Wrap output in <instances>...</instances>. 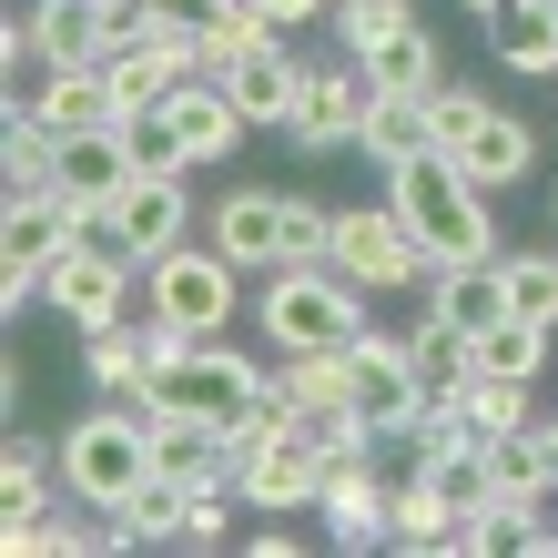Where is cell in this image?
I'll return each mask as SVG.
<instances>
[{
  "label": "cell",
  "mask_w": 558,
  "mask_h": 558,
  "mask_svg": "<svg viewBox=\"0 0 558 558\" xmlns=\"http://www.w3.org/2000/svg\"><path fill=\"white\" fill-rule=\"evenodd\" d=\"M386 204L407 214V234L426 244V265H477V254H498V223H487V183H477L457 153L386 162Z\"/></svg>",
  "instance_id": "cell-1"
},
{
  "label": "cell",
  "mask_w": 558,
  "mask_h": 558,
  "mask_svg": "<svg viewBox=\"0 0 558 558\" xmlns=\"http://www.w3.org/2000/svg\"><path fill=\"white\" fill-rule=\"evenodd\" d=\"M143 487H153V407L143 397H102L92 416L61 426V498L122 518Z\"/></svg>",
  "instance_id": "cell-2"
},
{
  "label": "cell",
  "mask_w": 558,
  "mask_h": 558,
  "mask_svg": "<svg viewBox=\"0 0 558 558\" xmlns=\"http://www.w3.org/2000/svg\"><path fill=\"white\" fill-rule=\"evenodd\" d=\"M265 336L284 355H345L355 336H366V284H345L336 265H284L265 275Z\"/></svg>",
  "instance_id": "cell-3"
},
{
  "label": "cell",
  "mask_w": 558,
  "mask_h": 558,
  "mask_svg": "<svg viewBox=\"0 0 558 558\" xmlns=\"http://www.w3.org/2000/svg\"><path fill=\"white\" fill-rule=\"evenodd\" d=\"M265 366L254 355H234V345H183V355H153V376H143V407L153 416H204V426H234L254 397H265Z\"/></svg>",
  "instance_id": "cell-4"
},
{
  "label": "cell",
  "mask_w": 558,
  "mask_h": 558,
  "mask_svg": "<svg viewBox=\"0 0 558 558\" xmlns=\"http://www.w3.org/2000/svg\"><path fill=\"white\" fill-rule=\"evenodd\" d=\"M234 284H244V265L234 254H193V244H173L162 265H143V305H153V325L162 336H183V345H214L223 325H234Z\"/></svg>",
  "instance_id": "cell-5"
},
{
  "label": "cell",
  "mask_w": 558,
  "mask_h": 558,
  "mask_svg": "<svg viewBox=\"0 0 558 558\" xmlns=\"http://www.w3.org/2000/svg\"><path fill=\"white\" fill-rule=\"evenodd\" d=\"M92 234V204H72V193L61 183H41V193H11V214H0V305H31V294H41V275L61 265V254H72Z\"/></svg>",
  "instance_id": "cell-6"
},
{
  "label": "cell",
  "mask_w": 558,
  "mask_h": 558,
  "mask_svg": "<svg viewBox=\"0 0 558 558\" xmlns=\"http://www.w3.org/2000/svg\"><path fill=\"white\" fill-rule=\"evenodd\" d=\"M345 51L376 72V92H437V41H426V21H416V0H345Z\"/></svg>",
  "instance_id": "cell-7"
},
{
  "label": "cell",
  "mask_w": 558,
  "mask_h": 558,
  "mask_svg": "<svg viewBox=\"0 0 558 558\" xmlns=\"http://www.w3.org/2000/svg\"><path fill=\"white\" fill-rule=\"evenodd\" d=\"M325 265H336L345 284H366V294H397V284H426V275H437V265H426V244L407 234L397 204H355V214H336Z\"/></svg>",
  "instance_id": "cell-8"
},
{
  "label": "cell",
  "mask_w": 558,
  "mask_h": 558,
  "mask_svg": "<svg viewBox=\"0 0 558 558\" xmlns=\"http://www.w3.org/2000/svg\"><path fill=\"white\" fill-rule=\"evenodd\" d=\"M92 234H102L112 254H133V265H162V254L193 234V193H183V173H133L102 214H92Z\"/></svg>",
  "instance_id": "cell-9"
},
{
  "label": "cell",
  "mask_w": 558,
  "mask_h": 558,
  "mask_svg": "<svg viewBox=\"0 0 558 558\" xmlns=\"http://www.w3.org/2000/svg\"><path fill=\"white\" fill-rule=\"evenodd\" d=\"M133 254H112L102 234H82L61 265L41 275V305L61 315V325H82V336H102V325H122V305H133Z\"/></svg>",
  "instance_id": "cell-10"
},
{
  "label": "cell",
  "mask_w": 558,
  "mask_h": 558,
  "mask_svg": "<svg viewBox=\"0 0 558 558\" xmlns=\"http://www.w3.org/2000/svg\"><path fill=\"white\" fill-rule=\"evenodd\" d=\"M366 112H376V72L345 51V61H325V72H305L284 143L294 153H345V143H366Z\"/></svg>",
  "instance_id": "cell-11"
},
{
  "label": "cell",
  "mask_w": 558,
  "mask_h": 558,
  "mask_svg": "<svg viewBox=\"0 0 558 558\" xmlns=\"http://www.w3.org/2000/svg\"><path fill=\"white\" fill-rule=\"evenodd\" d=\"M234 487H244V508L294 518V508H315V498H325V447L284 416L265 447H244V457H234Z\"/></svg>",
  "instance_id": "cell-12"
},
{
  "label": "cell",
  "mask_w": 558,
  "mask_h": 558,
  "mask_svg": "<svg viewBox=\"0 0 558 558\" xmlns=\"http://www.w3.org/2000/svg\"><path fill=\"white\" fill-rule=\"evenodd\" d=\"M345 376H355V416H366L376 437H386V426H416L426 407H437V397L416 386V355H407V336H376V325L345 345Z\"/></svg>",
  "instance_id": "cell-13"
},
{
  "label": "cell",
  "mask_w": 558,
  "mask_h": 558,
  "mask_svg": "<svg viewBox=\"0 0 558 558\" xmlns=\"http://www.w3.org/2000/svg\"><path fill=\"white\" fill-rule=\"evenodd\" d=\"M284 234H294V193H223L204 244L234 254L244 275H284Z\"/></svg>",
  "instance_id": "cell-14"
},
{
  "label": "cell",
  "mask_w": 558,
  "mask_h": 558,
  "mask_svg": "<svg viewBox=\"0 0 558 558\" xmlns=\"http://www.w3.org/2000/svg\"><path fill=\"white\" fill-rule=\"evenodd\" d=\"M214 82L234 92V112L254 122V133H284V122H294V92H305V61L284 51V31H265V41H254V51H234Z\"/></svg>",
  "instance_id": "cell-15"
},
{
  "label": "cell",
  "mask_w": 558,
  "mask_h": 558,
  "mask_svg": "<svg viewBox=\"0 0 558 558\" xmlns=\"http://www.w3.org/2000/svg\"><path fill=\"white\" fill-rule=\"evenodd\" d=\"M143 162H133V133H122V112L112 122H82V133H61V162H51V183L72 193V204H92L102 214L122 183H133Z\"/></svg>",
  "instance_id": "cell-16"
},
{
  "label": "cell",
  "mask_w": 558,
  "mask_h": 558,
  "mask_svg": "<svg viewBox=\"0 0 558 558\" xmlns=\"http://www.w3.org/2000/svg\"><path fill=\"white\" fill-rule=\"evenodd\" d=\"M162 112H173V133H183V162H193V173H204V162H223V153H234V143L254 133V122L234 112V92H223L214 72H204V82H183Z\"/></svg>",
  "instance_id": "cell-17"
},
{
  "label": "cell",
  "mask_w": 558,
  "mask_h": 558,
  "mask_svg": "<svg viewBox=\"0 0 558 558\" xmlns=\"http://www.w3.org/2000/svg\"><path fill=\"white\" fill-rule=\"evenodd\" d=\"M457 162H468L487 193H508V183H529V173H538V133H529L518 112H498V102H487V112L468 122V143H457Z\"/></svg>",
  "instance_id": "cell-18"
},
{
  "label": "cell",
  "mask_w": 558,
  "mask_h": 558,
  "mask_svg": "<svg viewBox=\"0 0 558 558\" xmlns=\"http://www.w3.org/2000/svg\"><path fill=\"white\" fill-rule=\"evenodd\" d=\"M426 315L487 336V325L508 315V265H498V254H477V265H437V275H426Z\"/></svg>",
  "instance_id": "cell-19"
},
{
  "label": "cell",
  "mask_w": 558,
  "mask_h": 558,
  "mask_svg": "<svg viewBox=\"0 0 558 558\" xmlns=\"http://www.w3.org/2000/svg\"><path fill=\"white\" fill-rule=\"evenodd\" d=\"M41 72H72V61H102V0H31L21 11Z\"/></svg>",
  "instance_id": "cell-20"
},
{
  "label": "cell",
  "mask_w": 558,
  "mask_h": 558,
  "mask_svg": "<svg viewBox=\"0 0 558 558\" xmlns=\"http://www.w3.org/2000/svg\"><path fill=\"white\" fill-rule=\"evenodd\" d=\"M153 477L223 487V477H234V457H223V426H204V416H153Z\"/></svg>",
  "instance_id": "cell-21"
},
{
  "label": "cell",
  "mask_w": 558,
  "mask_h": 558,
  "mask_svg": "<svg viewBox=\"0 0 558 558\" xmlns=\"http://www.w3.org/2000/svg\"><path fill=\"white\" fill-rule=\"evenodd\" d=\"M21 112H41L51 133H82V122H112V82H102V61H72V72H41V82H31Z\"/></svg>",
  "instance_id": "cell-22"
},
{
  "label": "cell",
  "mask_w": 558,
  "mask_h": 558,
  "mask_svg": "<svg viewBox=\"0 0 558 558\" xmlns=\"http://www.w3.org/2000/svg\"><path fill=\"white\" fill-rule=\"evenodd\" d=\"M407 355H416V386H426V397H457V386H468L477 376V336H468V325H447V315H426V325H407Z\"/></svg>",
  "instance_id": "cell-23"
},
{
  "label": "cell",
  "mask_w": 558,
  "mask_h": 558,
  "mask_svg": "<svg viewBox=\"0 0 558 558\" xmlns=\"http://www.w3.org/2000/svg\"><path fill=\"white\" fill-rule=\"evenodd\" d=\"M366 153H376V173H386V162L437 153V112H426V92H376V112H366Z\"/></svg>",
  "instance_id": "cell-24"
},
{
  "label": "cell",
  "mask_w": 558,
  "mask_h": 558,
  "mask_svg": "<svg viewBox=\"0 0 558 558\" xmlns=\"http://www.w3.org/2000/svg\"><path fill=\"white\" fill-rule=\"evenodd\" d=\"M487 51L508 72H558V0H518V11L487 21Z\"/></svg>",
  "instance_id": "cell-25"
},
{
  "label": "cell",
  "mask_w": 558,
  "mask_h": 558,
  "mask_svg": "<svg viewBox=\"0 0 558 558\" xmlns=\"http://www.w3.org/2000/svg\"><path fill=\"white\" fill-rule=\"evenodd\" d=\"M447 426H468V437H508V426H538L529 416V386H508V376H468L447 397Z\"/></svg>",
  "instance_id": "cell-26"
},
{
  "label": "cell",
  "mask_w": 558,
  "mask_h": 558,
  "mask_svg": "<svg viewBox=\"0 0 558 558\" xmlns=\"http://www.w3.org/2000/svg\"><path fill=\"white\" fill-rule=\"evenodd\" d=\"M548 366V325H529V315H498L477 336V376H508V386H529Z\"/></svg>",
  "instance_id": "cell-27"
},
{
  "label": "cell",
  "mask_w": 558,
  "mask_h": 558,
  "mask_svg": "<svg viewBox=\"0 0 558 558\" xmlns=\"http://www.w3.org/2000/svg\"><path fill=\"white\" fill-rule=\"evenodd\" d=\"M193 498H204V487H183V477H153L133 508H122V538L133 548H162V538H183V518H193Z\"/></svg>",
  "instance_id": "cell-28"
},
{
  "label": "cell",
  "mask_w": 558,
  "mask_h": 558,
  "mask_svg": "<svg viewBox=\"0 0 558 558\" xmlns=\"http://www.w3.org/2000/svg\"><path fill=\"white\" fill-rule=\"evenodd\" d=\"M143 376H153V336L102 325V336H92V386H102V397H143Z\"/></svg>",
  "instance_id": "cell-29"
},
{
  "label": "cell",
  "mask_w": 558,
  "mask_h": 558,
  "mask_svg": "<svg viewBox=\"0 0 558 558\" xmlns=\"http://www.w3.org/2000/svg\"><path fill=\"white\" fill-rule=\"evenodd\" d=\"M498 265H508V315H529V325L558 336V254L538 244V254H498Z\"/></svg>",
  "instance_id": "cell-30"
},
{
  "label": "cell",
  "mask_w": 558,
  "mask_h": 558,
  "mask_svg": "<svg viewBox=\"0 0 558 558\" xmlns=\"http://www.w3.org/2000/svg\"><path fill=\"white\" fill-rule=\"evenodd\" d=\"M0 498H11V518H41V508H51V457L31 447V437H11V468H0Z\"/></svg>",
  "instance_id": "cell-31"
},
{
  "label": "cell",
  "mask_w": 558,
  "mask_h": 558,
  "mask_svg": "<svg viewBox=\"0 0 558 558\" xmlns=\"http://www.w3.org/2000/svg\"><path fill=\"white\" fill-rule=\"evenodd\" d=\"M122 133H133V162H143V173H193L173 112H122Z\"/></svg>",
  "instance_id": "cell-32"
},
{
  "label": "cell",
  "mask_w": 558,
  "mask_h": 558,
  "mask_svg": "<svg viewBox=\"0 0 558 558\" xmlns=\"http://www.w3.org/2000/svg\"><path fill=\"white\" fill-rule=\"evenodd\" d=\"M426 112H437V153H457V143H468V122H477L487 102H477V92H447V82H437V92H426Z\"/></svg>",
  "instance_id": "cell-33"
},
{
  "label": "cell",
  "mask_w": 558,
  "mask_h": 558,
  "mask_svg": "<svg viewBox=\"0 0 558 558\" xmlns=\"http://www.w3.org/2000/svg\"><path fill=\"white\" fill-rule=\"evenodd\" d=\"M153 21H162V41H204L223 21V0H153Z\"/></svg>",
  "instance_id": "cell-34"
},
{
  "label": "cell",
  "mask_w": 558,
  "mask_h": 558,
  "mask_svg": "<svg viewBox=\"0 0 558 558\" xmlns=\"http://www.w3.org/2000/svg\"><path fill=\"white\" fill-rule=\"evenodd\" d=\"M254 11H265L275 31H294V21H315V11H336V0H254Z\"/></svg>",
  "instance_id": "cell-35"
},
{
  "label": "cell",
  "mask_w": 558,
  "mask_h": 558,
  "mask_svg": "<svg viewBox=\"0 0 558 558\" xmlns=\"http://www.w3.org/2000/svg\"><path fill=\"white\" fill-rule=\"evenodd\" d=\"M538 457H548V498H558V416H538Z\"/></svg>",
  "instance_id": "cell-36"
},
{
  "label": "cell",
  "mask_w": 558,
  "mask_h": 558,
  "mask_svg": "<svg viewBox=\"0 0 558 558\" xmlns=\"http://www.w3.org/2000/svg\"><path fill=\"white\" fill-rule=\"evenodd\" d=\"M468 11H477V21H498V11H518V0H468Z\"/></svg>",
  "instance_id": "cell-37"
},
{
  "label": "cell",
  "mask_w": 558,
  "mask_h": 558,
  "mask_svg": "<svg viewBox=\"0 0 558 558\" xmlns=\"http://www.w3.org/2000/svg\"><path fill=\"white\" fill-rule=\"evenodd\" d=\"M336 11H345V0H336Z\"/></svg>",
  "instance_id": "cell-38"
}]
</instances>
